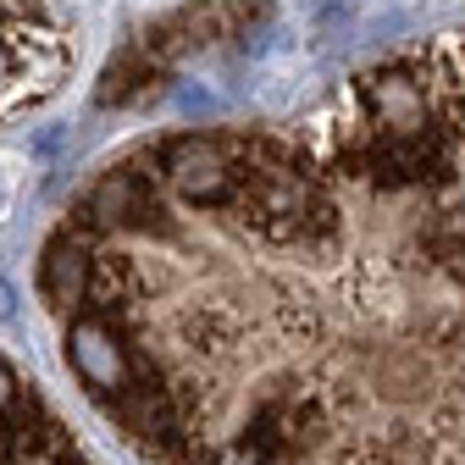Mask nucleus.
I'll list each match as a JSON object with an SVG mask.
<instances>
[{
  "mask_svg": "<svg viewBox=\"0 0 465 465\" xmlns=\"http://www.w3.org/2000/svg\"><path fill=\"white\" fill-rule=\"evenodd\" d=\"M39 300L144 465H465V28L116 150Z\"/></svg>",
  "mask_w": 465,
  "mask_h": 465,
  "instance_id": "1",
  "label": "nucleus"
},
{
  "mask_svg": "<svg viewBox=\"0 0 465 465\" xmlns=\"http://www.w3.org/2000/svg\"><path fill=\"white\" fill-rule=\"evenodd\" d=\"M78 55L67 0H0V123L45 105Z\"/></svg>",
  "mask_w": 465,
  "mask_h": 465,
  "instance_id": "2",
  "label": "nucleus"
},
{
  "mask_svg": "<svg viewBox=\"0 0 465 465\" xmlns=\"http://www.w3.org/2000/svg\"><path fill=\"white\" fill-rule=\"evenodd\" d=\"M0 465H100L39 393V382L23 377L6 355H0Z\"/></svg>",
  "mask_w": 465,
  "mask_h": 465,
  "instance_id": "3",
  "label": "nucleus"
}]
</instances>
